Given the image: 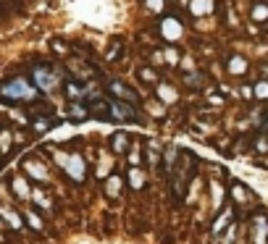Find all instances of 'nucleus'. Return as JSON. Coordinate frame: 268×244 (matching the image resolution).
Here are the masks:
<instances>
[{
  "label": "nucleus",
  "mask_w": 268,
  "mask_h": 244,
  "mask_svg": "<svg viewBox=\"0 0 268 244\" xmlns=\"http://www.w3.org/2000/svg\"><path fill=\"white\" fill-rule=\"evenodd\" d=\"M105 87H108L111 97H116V100H124V103L137 105V108H140V95H137V89H132V87L126 84V81H121V79H111Z\"/></svg>",
  "instance_id": "nucleus-5"
},
{
  "label": "nucleus",
  "mask_w": 268,
  "mask_h": 244,
  "mask_svg": "<svg viewBox=\"0 0 268 244\" xmlns=\"http://www.w3.org/2000/svg\"><path fill=\"white\" fill-rule=\"evenodd\" d=\"M11 192L19 202H32V187H29V179L21 176V173L11 179Z\"/></svg>",
  "instance_id": "nucleus-10"
},
{
  "label": "nucleus",
  "mask_w": 268,
  "mask_h": 244,
  "mask_svg": "<svg viewBox=\"0 0 268 244\" xmlns=\"http://www.w3.org/2000/svg\"><path fill=\"white\" fill-rule=\"evenodd\" d=\"M126 163L129 165H142V144H134V147L126 150Z\"/></svg>",
  "instance_id": "nucleus-27"
},
{
  "label": "nucleus",
  "mask_w": 268,
  "mask_h": 244,
  "mask_svg": "<svg viewBox=\"0 0 268 244\" xmlns=\"http://www.w3.org/2000/svg\"><path fill=\"white\" fill-rule=\"evenodd\" d=\"M124 176H119V173H111V176L103 179V194L108 197V200H119L121 197V189H124Z\"/></svg>",
  "instance_id": "nucleus-11"
},
{
  "label": "nucleus",
  "mask_w": 268,
  "mask_h": 244,
  "mask_svg": "<svg viewBox=\"0 0 268 244\" xmlns=\"http://www.w3.org/2000/svg\"><path fill=\"white\" fill-rule=\"evenodd\" d=\"M252 97H255V100H260V103L268 100V79H260V81H255V84H252Z\"/></svg>",
  "instance_id": "nucleus-25"
},
{
  "label": "nucleus",
  "mask_w": 268,
  "mask_h": 244,
  "mask_svg": "<svg viewBox=\"0 0 268 244\" xmlns=\"http://www.w3.org/2000/svg\"><path fill=\"white\" fill-rule=\"evenodd\" d=\"M21 216H24L27 226L32 228L34 234H42V231H45V218H42V216H40V213H37L34 208H24V213H21Z\"/></svg>",
  "instance_id": "nucleus-17"
},
{
  "label": "nucleus",
  "mask_w": 268,
  "mask_h": 244,
  "mask_svg": "<svg viewBox=\"0 0 268 244\" xmlns=\"http://www.w3.org/2000/svg\"><path fill=\"white\" fill-rule=\"evenodd\" d=\"M58 124H60V121H58V118H53V116H40V118H34V121H32V129H34L37 134H45V132H50V129H53V126H58Z\"/></svg>",
  "instance_id": "nucleus-23"
},
{
  "label": "nucleus",
  "mask_w": 268,
  "mask_h": 244,
  "mask_svg": "<svg viewBox=\"0 0 268 244\" xmlns=\"http://www.w3.org/2000/svg\"><path fill=\"white\" fill-rule=\"evenodd\" d=\"M53 50H56L58 55H68V53H71V48H68V45H66L63 40H58V37L53 40Z\"/></svg>",
  "instance_id": "nucleus-32"
},
{
  "label": "nucleus",
  "mask_w": 268,
  "mask_h": 244,
  "mask_svg": "<svg viewBox=\"0 0 268 244\" xmlns=\"http://www.w3.org/2000/svg\"><path fill=\"white\" fill-rule=\"evenodd\" d=\"M163 60L168 66H179V50H176V48H166L163 50Z\"/></svg>",
  "instance_id": "nucleus-30"
},
{
  "label": "nucleus",
  "mask_w": 268,
  "mask_h": 244,
  "mask_svg": "<svg viewBox=\"0 0 268 244\" xmlns=\"http://www.w3.org/2000/svg\"><path fill=\"white\" fill-rule=\"evenodd\" d=\"M155 95L163 105H176L179 103V92H176L174 84H166V81H158L155 84Z\"/></svg>",
  "instance_id": "nucleus-15"
},
{
  "label": "nucleus",
  "mask_w": 268,
  "mask_h": 244,
  "mask_svg": "<svg viewBox=\"0 0 268 244\" xmlns=\"http://www.w3.org/2000/svg\"><path fill=\"white\" fill-rule=\"evenodd\" d=\"M0 160H3V155H0Z\"/></svg>",
  "instance_id": "nucleus-37"
},
{
  "label": "nucleus",
  "mask_w": 268,
  "mask_h": 244,
  "mask_svg": "<svg viewBox=\"0 0 268 244\" xmlns=\"http://www.w3.org/2000/svg\"><path fill=\"white\" fill-rule=\"evenodd\" d=\"M229 197H232V202L234 205H250V202H255V197L250 194V189L242 184V181H232V184H229Z\"/></svg>",
  "instance_id": "nucleus-12"
},
{
  "label": "nucleus",
  "mask_w": 268,
  "mask_h": 244,
  "mask_svg": "<svg viewBox=\"0 0 268 244\" xmlns=\"http://www.w3.org/2000/svg\"><path fill=\"white\" fill-rule=\"evenodd\" d=\"M187 5L192 16H208V13H213V0H189Z\"/></svg>",
  "instance_id": "nucleus-20"
},
{
  "label": "nucleus",
  "mask_w": 268,
  "mask_h": 244,
  "mask_svg": "<svg viewBox=\"0 0 268 244\" xmlns=\"http://www.w3.org/2000/svg\"><path fill=\"white\" fill-rule=\"evenodd\" d=\"M108 100V110H111V121H140V108L137 105H129L124 100H116V97H105Z\"/></svg>",
  "instance_id": "nucleus-4"
},
{
  "label": "nucleus",
  "mask_w": 268,
  "mask_h": 244,
  "mask_svg": "<svg viewBox=\"0 0 268 244\" xmlns=\"http://www.w3.org/2000/svg\"><path fill=\"white\" fill-rule=\"evenodd\" d=\"M87 171H89V160L84 158L82 152L68 155L66 165H63V173L74 181V184H84V181H87Z\"/></svg>",
  "instance_id": "nucleus-3"
},
{
  "label": "nucleus",
  "mask_w": 268,
  "mask_h": 244,
  "mask_svg": "<svg viewBox=\"0 0 268 244\" xmlns=\"http://www.w3.org/2000/svg\"><path fill=\"white\" fill-rule=\"evenodd\" d=\"M140 79L145 81V84H158V74L152 71V68H148V66L140 68Z\"/></svg>",
  "instance_id": "nucleus-28"
},
{
  "label": "nucleus",
  "mask_w": 268,
  "mask_h": 244,
  "mask_svg": "<svg viewBox=\"0 0 268 244\" xmlns=\"http://www.w3.org/2000/svg\"><path fill=\"white\" fill-rule=\"evenodd\" d=\"M132 147V136L124 134V132H116L111 136V150L116 152V155H126V150Z\"/></svg>",
  "instance_id": "nucleus-19"
},
{
  "label": "nucleus",
  "mask_w": 268,
  "mask_h": 244,
  "mask_svg": "<svg viewBox=\"0 0 268 244\" xmlns=\"http://www.w3.org/2000/svg\"><path fill=\"white\" fill-rule=\"evenodd\" d=\"M124 181H126V187L132 189V192H142V189L148 187V171H145L142 165H129Z\"/></svg>",
  "instance_id": "nucleus-7"
},
{
  "label": "nucleus",
  "mask_w": 268,
  "mask_h": 244,
  "mask_svg": "<svg viewBox=\"0 0 268 244\" xmlns=\"http://www.w3.org/2000/svg\"><path fill=\"white\" fill-rule=\"evenodd\" d=\"M160 34H163V40L176 42V40H181V34H184V24H181L176 16H166L163 21H160Z\"/></svg>",
  "instance_id": "nucleus-8"
},
{
  "label": "nucleus",
  "mask_w": 268,
  "mask_h": 244,
  "mask_svg": "<svg viewBox=\"0 0 268 244\" xmlns=\"http://www.w3.org/2000/svg\"><path fill=\"white\" fill-rule=\"evenodd\" d=\"M3 228H5V223H3V220H0V231H3Z\"/></svg>",
  "instance_id": "nucleus-35"
},
{
  "label": "nucleus",
  "mask_w": 268,
  "mask_h": 244,
  "mask_svg": "<svg viewBox=\"0 0 268 244\" xmlns=\"http://www.w3.org/2000/svg\"><path fill=\"white\" fill-rule=\"evenodd\" d=\"M0 100L11 105H32L37 100V87L24 76H8L0 81Z\"/></svg>",
  "instance_id": "nucleus-1"
},
{
  "label": "nucleus",
  "mask_w": 268,
  "mask_h": 244,
  "mask_svg": "<svg viewBox=\"0 0 268 244\" xmlns=\"http://www.w3.org/2000/svg\"><path fill=\"white\" fill-rule=\"evenodd\" d=\"M32 205L45 210V213H56V208H53V197L45 192L42 187H32Z\"/></svg>",
  "instance_id": "nucleus-16"
},
{
  "label": "nucleus",
  "mask_w": 268,
  "mask_h": 244,
  "mask_svg": "<svg viewBox=\"0 0 268 244\" xmlns=\"http://www.w3.org/2000/svg\"><path fill=\"white\" fill-rule=\"evenodd\" d=\"M226 68H229V74L232 76H242L244 71H247V60H244L242 55H229Z\"/></svg>",
  "instance_id": "nucleus-21"
},
{
  "label": "nucleus",
  "mask_w": 268,
  "mask_h": 244,
  "mask_svg": "<svg viewBox=\"0 0 268 244\" xmlns=\"http://www.w3.org/2000/svg\"><path fill=\"white\" fill-rule=\"evenodd\" d=\"M32 84L42 92H53L60 87V76L53 66H34L32 68Z\"/></svg>",
  "instance_id": "nucleus-2"
},
{
  "label": "nucleus",
  "mask_w": 268,
  "mask_h": 244,
  "mask_svg": "<svg viewBox=\"0 0 268 244\" xmlns=\"http://www.w3.org/2000/svg\"><path fill=\"white\" fill-rule=\"evenodd\" d=\"M24 171H27V176H32L34 181H42V184H48V181H50L48 165L40 163L37 158H27L24 160Z\"/></svg>",
  "instance_id": "nucleus-9"
},
{
  "label": "nucleus",
  "mask_w": 268,
  "mask_h": 244,
  "mask_svg": "<svg viewBox=\"0 0 268 244\" xmlns=\"http://www.w3.org/2000/svg\"><path fill=\"white\" fill-rule=\"evenodd\" d=\"M250 19L258 21V24H266L268 21V3H255L250 8Z\"/></svg>",
  "instance_id": "nucleus-24"
},
{
  "label": "nucleus",
  "mask_w": 268,
  "mask_h": 244,
  "mask_svg": "<svg viewBox=\"0 0 268 244\" xmlns=\"http://www.w3.org/2000/svg\"><path fill=\"white\" fill-rule=\"evenodd\" d=\"M66 113L71 116V121H87L89 118V108L84 103H68Z\"/></svg>",
  "instance_id": "nucleus-22"
},
{
  "label": "nucleus",
  "mask_w": 268,
  "mask_h": 244,
  "mask_svg": "<svg viewBox=\"0 0 268 244\" xmlns=\"http://www.w3.org/2000/svg\"><path fill=\"white\" fill-rule=\"evenodd\" d=\"M0 220L5 223V228H11V231H16V234H21L24 231V218H21V213H16L13 210V205H8V202H3L0 205Z\"/></svg>",
  "instance_id": "nucleus-6"
},
{
  "label": "nucleus",
  "mask_w": 268,
  "mask_h": 244,
  "mask_svg": "<svg viewBox=\"0 0 268 244\" xmlns=\"http://www.w3.org/2000/svg\"><path fill=\"white\" fill-rule=\"evenodd\" d=\"M63 92L68 97V103H87V89H84V81H76V79L63 81Z\"/></svg>",
  "instance_id": "nucleus-13"
},
{
  "label": "nucleus",
  "mask_w": 268,
  "mask_h": 244,
  "mask_svg": "<svg viewBox=\"0 0 268 244\" xmlns=\"http://www.w3.org/2000/svg\"><path fill=\"white\" fill-rule=\"evenodd\" d=\"M234 218V208H232V205H226V208L224 210H221L218 213V216H216V220H213V226H210V234H221V231H224V228L229 226V220H232Z\"/></svg>",
  "instance_id": "nucleus-18"
},
{
  "label": "nucleus",
  "mask_w": 268,
  "mask_h": 244,
  "mask_svg": "<svg viewBox=\"0 0 268 244\" xmlns=\"http://www.w3.org/2000/svg\"><path fill=\"white\" fill-rule=\"evenodd\" d=\"M0 3H13V0H0Z\"/></svg>",
  "instance_id": "nucleus-36"
},
{
  "label": "nucleus",
  "mask_w": 268,
  "mask_h": 244,
  "mask_svg": "<svg viewBox=\"0 0 268 244\" xmlns=\"http://www.w3.org/2000/svg\"><path fill=\"white\" fill-rule=\"evenodd\" d=\"M145 5H148V11H152V13H163L166 0H145Z\"/></svg>",
  "instance_id": "nucleus-31"
},
{
  "label": "nucleus",
  "mask_w": 268,
  "mask_h": 244,
  "mask_svg": "<svg viewBox=\"0 0 268 244\" xmlns=\"http://www.w3.org/2000/svg\"><path fill=\"white\" fill-rule=\"evenodd\" d=\"M111 168H113L111 155H103L100 158V168H97V179H105V173H111Z\"/></svg>",
  "instance_id": "nucleus-29"
},
{
  "label": "nucleus",
  "mask_w": 268,
  "mask_h": 244,
  "mask_svg": "<svg viewBox=\"0 0 268 244\" xmlns=\"http://www.w3.org/2000/svg\"><path fill=\"white\" fill-rule=\"evenodd\" d=\"M11 144H13L11 129H0V155H8V152H11Z\"/></svg>",
  "instance_id": "nucleus-26"
},
{
  "label": "nucleus",
  "mask_w": 268,
  "mask_h": 244,
  "mask_svg": "<svg viewBox=\"0 0 268 244\" xmlns=\"http://www.w3.org/2000/svg\"><path fill=\"white\" fill-rule=\"evenodd\" d=\"M255 150H258V152H268V132H263V134L255 139Z\"/></svg>",
  "instance_id": "nucleus-33"
},
{
  "label": "nucleus",
  "mask_w": 268,
  "mask_h": 244,
  "mask_svg": "<svg viewBox=\"0 0 268 244\" xmlns=\"http://www.w3.org/2000/svg\"><path fill=\"white\" fill-rule=\"evenodd\" d=\"M119 53H121V45H116V48H113L108 55H105V60H108V63H111V60H119Z\"/></svg>",
  "instance_id": "nucleus-34"
},
{
  "label": "nucleus",
  "mask_w": 268,
  "mask_h": 244,
  "mask_svg": "<svg viewBox=\"0 0 268 244\" xmlns=\"http://www.w3.org/2000/svg\"><path fill=\"white\" fill-rule=\"evenodd\" d=\"M268 242V220L258 216L250 223V244H266Z\"/></svg>",
  "instance_id": "nucleus-14"
}]
</instances>
